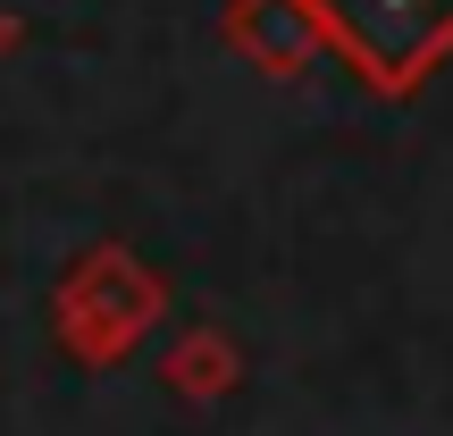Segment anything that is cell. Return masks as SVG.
Instances as JSON below:
<instances>
[{"instance_id": "1", "label": "cell", "mask_w": 453, "mask_h": 436, "mask_svg": "<svg viewBox=\"0 0 453 436\" xmlns=\"http://www.w3.org/2000/svg\"><path fill=\"white\" fill-rule=\"evenodd\" d=\"M168 319V277L127 243H93L50 286V344L76 370H118L143 353V336Z\"/></svg>"}, {"instance_id": "5", "label": "cell", "mask_w": 453, "mask_h": 436, "mask_svg": "<svg viewBox=\"0 0 453 436\" xmlns=\"http://www.w3.org/2000/svg\"><path fill=\"white\" fill-rule=\"evenodd\" d=\"M17 42H26V17H17V9H0V59H9Z\"/></svg>"}, {"instance_id": "2", "label": "cell", "mask_w": 453, "mask_h": 436, "mask_svg": "<svg viewBox=\"0 0 453 436\" xmlns=\"http://www.w3.org/2000/svg\"><path fill=\"white\" fill-rule=\"evenodd\" d=\"M327 59H344L378 101H411L453 59V0H311Z\"/></svg>"}, {"instance_id": "3", "label": "cell", "mask_w": 453, "mask_h": 436, "mask_svg": "<svg viewBox=\"0 0 453 436\" xmlns=\"http://www.w3.org/2000/svg\"><path fill=\"white\" fill-rule=\"evenodd\" d=\"M219 42L260 76H311L327 59V34L311 0H226L219 9Z\"/></svg>"}, {"instance_id": "4", "label": "cell", "mask_w": 453, "mask_h": 436, "mask_svg": "<svg viewBox=\"0 0 453 436\" xmlns=\"http://www.w3.org/2000/svg\"><path fill=\"white\" fill-rule=\"evenodd\" d=\"M243 386V344L226 336V327H185L177 344L160 353V394H177V403H226V394Z\"/></svg>"}]
</instances>
